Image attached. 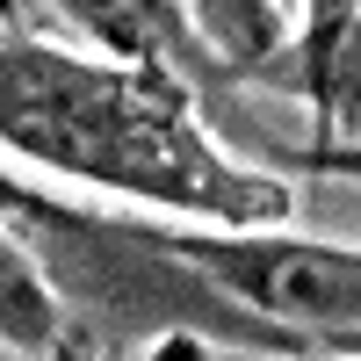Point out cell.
<instances>
[{
    "label": "cell",
    "instance_id": "cell-3",
    "mask_svg": "<svg viewBox=\"0 0 361 361\" xmlns=\"http://www.w3.org/2000/svg\"><path fill=\"white\" fill-rule=\"evenodd\" d=\"M354 8H311L304 37L282 44L267 58V80L275 87H296L311 94V123H318V145L325 152L354 159Z\"/></svg>",
    "mask_w": 361,
    "mask_h": 361
},
{
    "label": "cell",
    "instance_id": "cell-2",
    "mask_svg": "<svg viewBox=\"0 0 361 361\" xmlns=\"http://www.w3.org/2000/svg\"><path fill=\"white\" fill-rule=\"evenodd\" d=\"M159 246L202 275L217 296L246 304L267 318L282 340L318 347L325 361H354L361 340V253L354 246H325V238H296L282 231H195L173 224L159 231Z\"/></svg>",
    "mask_w": 361,
    "mask_h": 361
},
{
    "label": "cell",
    "instance_id": "cell-5",
    "mask_svg": "<svg viewBox=\"0 0 361 361\" xmlns=\"http://www.w3.org/2000/svg\"><path fill=\"white\" fill-rule=\"evenodd\" d=\"M195 37H209L217 51H231L238 66H267L282 51V8H180Z\"/></svg>",
    "mask_w": 361,
    "mask_h": 361
},
{
    "label": "cell",
    "instance_id": "cell-7",
    "mask_svg": "<svg viewBox=\"0 0 361 361\" xmlns=\"http://www.w3.org/2000/svg\"><path fill=\"white\" fill-rule=\"evenodd\" d=\"M0 361H22V354H8V347H0Z\"/></svg>",
    "mask_w": 361,
    "mask_h": 361
},
{
    "label": "cell",
    "instance_id": "cell-1",
    "mask_svg": "<svg viewBox=\"0 0 361 361\" xmlns=\"http://www.w3.org/2000/svg\"><path fill=\"white\" fill-rule=\"evenodd\" d=\"M0 152L51 180L166 209L195 231H282L289 188L202 130L180 73L0 37Z\"/></svg>",
    "mask_w": 361,
    "mask_h": 361
},
{
    "label": "cell",
    "instance_id": "cell-4",
    "mask_svg": "<svg viewBox=\"0 0 361 361\" xmlns=\"http://www.w3.org/2000/svg\"><path fill=\"white\" fill-rule=\"evenodd\" d=\"M0 347L22 361H44L66 347V311H58V289L37 267V253L0 224Z\"/></svg>",
    "mask_w": 361,
    "mask_h": 361
},
{
    "label": "cell",
    "instance_id": "cell-6",
    "mask_svg": "<svg viewBox=\"0 0 361 361\" xmlns=\"http://www.w3.org/2000/svg\"><path fill=\"white\" fill-rule=\"evenodd\" d=\"M8 217H37V224H58V209H51L37 188H29V180H15L8 166H0V224H8Z\"/></svg>",
    "mask_w": 361,
    "mask_h": 361
}]
</instances>
